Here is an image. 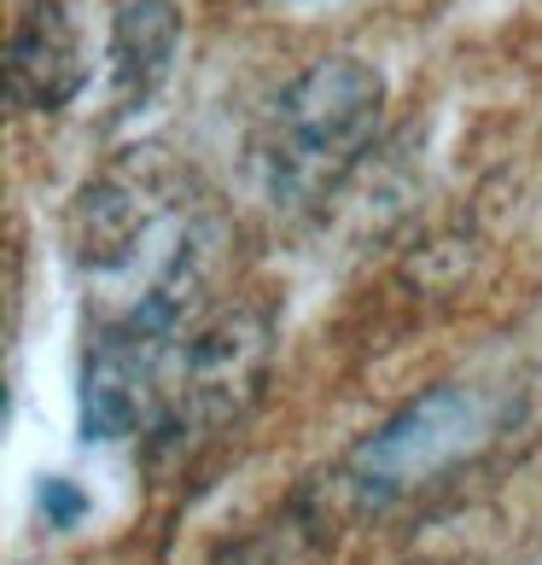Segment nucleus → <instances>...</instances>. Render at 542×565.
<instances>
[{"label":"nucleus","instance_id":"nucleus-5","mask_svg":"<svg viewBox=\"0 0 542 565\" xmlns=\"http://www.w3.org/2000/svg\"><path fill=\"white\" fill-rule=\"evenodd\" d=\"M88 82V47L76 18L59 0H30L7 47V106L12 111H65Z\"/></svg>","mask_w":542,"mask_h":565},{"label":"nucleus","instance_id":"nucleus-6","mask_svg":"<svg viewBox=\"0 0 542 565\" xmlns=\"http://www.w3.org/2000/svg\"><path fill=\"white\" fill-rule=\"evenodd\" d=\"M181 47V7L176 0H129L111 24V82H117V106H146L163 76L176 65Z\"/></svg>","mask_w":542,"mask_h":565},{"label":"nucleus","instance_id":"nucleus-7","mask_svg":"<svg viewBox=\"0 0 542 565\" xmlns=\"http://www.w3.org/2000/svg\"><path fill=\"white\" fill-rule=\"evenodd\" d=\"M35 513L47 519L53 531H76L82 519H88V490H82L76 478L47 472V478H35Z\"/></svg>","mask_w":542,"mask_h":565},{"label":"nucleus","instance_id":"nucleus-3","mask_svg":"<svg viewBox=\"0 0 542 565\" xmlns=\"http://www.w3.org/2000/svg\"><path fill=\"white\" fill-rule=\"evenodd\" d=\"M268 350H275V316L252 298L204 321L176 362V391L152 426V460H181L234 426L268 380Z\"/></svg>","mask_w":542,"mask_h":565},{"label":"nucleus","instance_id":"nucleus-4","mask_svg":"<svg viewBox=\"0 0 542 565\" xmlns=\"http://www.w3.org/2000/svg\"><path fill=\"white\" fill-rule=\"evenodd\" d=\"M181 163L163 146H129L106 163L71 204V257L82 268H117L135 257V245L170 216Z\"/></svg>","mask_w":542,"mask_h":565},{"label":"nucleus","instance_id":"nucleus-2","mask_svg":"<svg viewBox=\"0 0 542 565\" xmlns=\"http://www.w3.org/2000/svg\"><path fill=\"white\" fill-rule=\"evenodd\" d=\"M385 122V76L357 53H327L304 65L268 99L257 135V175L268 199L316 204L339 186Z\"/></svg>","mask_w":542,"mask_h":565},{"label":"nucleus","instance_id":"nucleus-1","mask_svg":"<svg viewBox=\"0 0 542 565\" xmlns=\"http://www.w3.org/2000/svg\"><path fill=\"white\" fill-rule=\"evenodd\" d=\"M531 403L485 380H444L380 420L339 467V490L350 513H391L403 501L444 490L449 478L478 467L496 444L525 431Z\"/></svg>","mask_w":542,"mask_h":565}]
</instances>
